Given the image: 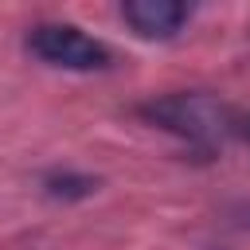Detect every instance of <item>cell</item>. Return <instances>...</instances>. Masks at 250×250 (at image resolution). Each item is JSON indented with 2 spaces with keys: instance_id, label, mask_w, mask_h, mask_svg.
I'll return each mask as SVG.
<instances>
[{
  "instance_id": "1",
  "label": "cell",
  "mask_w": 250,
  "mask_h": 250,
  "mask_svg": "<svg viewBox=\"0 0 250 250\" xmlns=\"http://www.w3.org/2000/svg\"><path fill=\"white\" fill-rule=\"evenodd\" d=\"M27 51L39 55L43 62H51V66H62V70H102V66H109L105 43L90 39L86 31H78L70 23H39V27H31Z\"/></svg>"
},
{
  "instance_id": "2",
  "label": "cell",
  "mask_w": 250,
  "mask_h": 250,
  "mask_svg": "<svg viewBox=\"0 0 250 250\" xmlns=\"http://www.w3.org/2000/svg\"><path fill=\"white\" fill-rule=\"evenodd\" d=\"M145 117H152L164 129L191 137V141H211L223 133V109L203 94H176V98L152 102V105H145Z\"/></svg>"
},
{
  "instance_id": "3",
  "label": "cell",
  "mask_w": 250,
  "mask_h": 250,
  "mask_svg": "<svg viewBox=\"0 0 250 250\" xmlns=\"http://www.w3.org/2000/svg\"><path fill=\"white\" fill-rule=\"evenodd\" d=\"M121 16H125V23L137 35H145V39H168L188 20V4H180V0H129L121 8Z\"/></svg>"
}]
</instances>
